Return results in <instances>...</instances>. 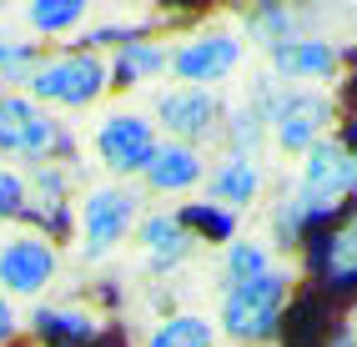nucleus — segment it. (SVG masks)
I'll return each mask as SVG.
<instances>
[{"instance_id":"f257e3e1","label":"nucleus","mask_w":357,"mask_h":347,"mask_svg":"<svg viewBox=\"0 0 357 347\" xmlns=\"http://www.w3.org/2000/svg\"><path fill=\"white\" fill-rule=\"evenodd\" d=\"M282 302H287V277H277V272H261V277H252V282H236V287H227L222 327L236 342H261L277 327Z\"/></svg>"},{"instance_id":"f03ea898","label":"nucleus","mask_w":357,"mask_h":347,"mask_svg":"<svg viewBox=\"0 0 357 347\" xmlns=\"http://www.w3.org/2000/svg\"><path fill=\"white\" fill-rule=\"evenodd\" d=\"M106 86V65L96 56H61L51 65H40L31 76V91L40 101H61V106H86L96 101Z\"/></svg>"},{"instance_id":"7ed1b4c3","label":"nucleus","mask_w":357,"mask_h":347,"mask_svg":"<svg viewBox=\"0 0 357 347\" xmlns=\"http://www.w3.org/2000/svg\"><path fill=\"white\" fill-rule=\"evenodd\" d=\"M357 176V161L347 156L342 141H312L307 146V167H302V196H307V212H322L332 206V196H342Z\"/></svg>"},{"instance_id":"20e7f679","label":"nucleus","mask_w":357,"mask_h":347,"mask_svg":"<svg viewBox=\"0 0 357 347\" xmlns=\"http://www.w3.org/2000/svg\"><path fill=\"white\" fill-rule=\"evenodd\" d=\"M96 146L111 171H146V161L156 156V131L141 116H111L96 136Z\"/></svg>"},{"instance_id":"39448f33","label":"nucleus","mask_w":357,"mask_h":347,"mask_svg":"<svg viewBox=\"0 0 357 347\" xmlns=\"http://www.w3.org/2000/svg\"><path fill=\"white\" fill-rule=\"evenodd\" d=\"M242 61V40H231V36H202V40H186L181 51L172 56V71L186 81V86H211V81H222L231 76V65Z\"/></svg>"},{"instance_id":"423d86ee","label":"nucleus","mask_w":357,"mask_h":347,"mask_svg":"<svg viewBox=\"0 0 357 347\" xmlns=\"http://www.w3.org/2000/svg\"><path fill=\"white\" fill-rule=\"evenodd\" d=\"M156 116H161V126L172 131V136H192V141H202V136L217 131L222 106L202 86H176V91H166V96H161Z\"/></svg>"},{"instance_id":"0eeeda50","label":"nucleus","mask_w":357,"mask_h":347,"mask_svg":"<svg viewBox=\"0 0 357 347\" xmlns=\"http://www.w3.org/2000/svg\"><path fill=\"white\" fill-rule=\"evenodd\" d=\"M327 96H317V91H292V96H282L277 111H272V121H277V141L287 146V151H307L317 141V131L327 126Z\"/></svg>"},{"instance_id":"6e6552de","label":"nucleus","mask_w":357,"mask_h":347,"mask_svg":"<svg viewBox=\"0 0 357 347\" xmlns=\"http://www.w3.org/2000/svg\"><path fill=\"white\" fill-rule=\"evenodd\" d=\"M136 217V196L111 187V192H96L86 201V252L91 257H101V252H111L116 242L126 237V226Z\"/></svg>"},{"instance_id":"1a4fd4ad","label":"nucleus","mask_w":357,"mask_h":347,"mask_svg":"<svg viewBox=\"0 0 357 347\" xmlns=\"http://www.w3.org/2000/svg\"><path fill=\"white\" fill-rule=\"evenodd\" d=\"M51 272H56V252L36 242V237H15L0 247V282H6L10 292H40L45 282H51Z\"/></svg>"},{"instance_id":"9d476101","label":"nucleus","mask_w":357,"mask_h":347,"mask_svg":"<svg viewBox=\"0 0 357 347\" xmlns=\"http://www.w3.org/2000/svg\"><path fill=\"white\" fill-rule=\"evenodd\" d=\"M56 141V126L40 106L6 96L0 101V151H45Z\"/></svg>"},{"instance_id":"9b49d317","label":"nucleus","mask_w":357,"mask_h":347,"mask_svg":"<svg viewBox=\"0 0 357 347\" xmlns=\"http://www.w3.org/2000/svg\"><path fill=\"white\" fill-rule=\"evenodd\" d=\"M272 65L282 76H327L332 65H337V51H332L327 40H277Z\"/></svg>"},{"instance_id":"f8f14e48","label":"nucleus","mask_w":357,"mask_h":347,"mask_svg":"<svg viewBox=\"0 0 357 347\" xmlns=\"http://www.w3.org/2000/svg\"><path fill=\"white\" fill-rule=\"evenodd\" d=\"M146 181L156 192H181L192 181H202V161L192 146H156V156L146 161Z\"/></svg>"},{"instance_id":"ddd939ff","label":"nucleus","mask_w":357,"mask_h":347,"mask_svg":"<svg viewBox=\"0 0 357 347\" xmlns=\"http://www.w3.org/2000/svg\"><path fill=\"white\" fill-rule=\"evenodd\" d=\"M141 242L151 252V267H172V262H181L186 252H192V237H186L181 217H151L141 226Z\"/></svg>"},{"instance_id":"4468645a","label":"nucleus","mask_w":357,"mask_h":347,"mask_svg":"<svg viewBox=\"0 0 357 347\" xmlns=\"http://www.w3.org/2000/svg\"><path fill=\"white\" fill-rule=\"evenodd\" d=\"M161 65H172V56H166L156 40H126L121 56H116V86H136V81L156 76Z\"/></svg>"},{"instance_id":"2eb2a0df","label":"nucleus","mask_w":357,"mask_h":347,"mask_svg":"<svg viewBox=\"0 0 357 347\" xmlns=\"http://www.w3.org/2000/svg\"><path fill=\"white\" fill-rule=\"evenodd\" d=\"M257 187H261V176H257V167H252L247 156H231L227 167L211 176V196H217L222 206H242V201H252Z\"/></svg>"},{"instance_id":"dca6fc26","label":"nucleus","mask_w":357,"mask_h":347,"mask_svg":"<svg viewBox=\"0 0 357 347\" xmlns=\"http://www.w3.org/2000/svg\"><path fill=\"white\" fill-rule=\"evenodd\" d=\"M146 347H211V322L197 312H181V317H166L161 327L151 332Z\"/></svg>"},{"instance_id":"f3484780","label":"nucleus","mask_w":357,"mask_h":347,"mask_svg":"<svg viewBox=\"0 0 357 347\" xmlns=\"http://www.w3.org/2000/svg\"><path fill=\"white\" fill-rule=\"evenodd\" d=\"M36 332L51 337V342H86L96 332V322L81 317V312H36Z\"/></svg>"},{"instance_id":"a211bd4d","label":"nucleus","mask_w":357,"mask_h":347,"mask_svg":"<svg viewBox=\"0 0 357 347\" xmlns=\"http://www.w3.org/2000/svg\"><path fill=\"white\" fill-rule=\"evenodd\" d=\"M322 267H327L332 282H347V277L357 272V231L327 237V247H322Z\"/></svg>"},{"instance_id":"6ab92c4d","label":"nucleus","mask_w":357,"mask_h":347,"mask_svg":"<svg viewBox=\"0 0 357 347\" xmlns=\"http://www.w3.org/2000/svg\"><path fill=\"white\" fill-rule=\"evenodd\" d=\"M261 272H267V252L252 247V242H231V252H227V287L252 282V277H261Z\"/></svg>"},{"instance_id":"aec40b11","label":"nucleus","mask_w":357,"mask_h":347,"mask_svg":"<svg viewBox=\"0 0 357 347\" xmlns=\"http://www.w3.org/2000/svg\"><path fill=\"white\" fill-rule=\"evenodd\" d=\"M76 20H81L76 0H61V6H31V26L36 31H70Z\"/></svg>"},{"instance_id":"412c9836","label":"nucleus","mask_w":357,"mask_h":347,"mask_svg":"<svg viewBox=\"0 0 357 347\" xmlns=\"http://www.w3.org/2000/svg\"><path fill=\"white\" fill-rule=\"evenodd\" d=\"M20 212H26V181L0 167V217H20Z\"/></svg>"},{"instance_id":"4be33fe9","label":"nucleus","mask_w":357,"mask_h":347,"mask_svg":"<svg viewBox=\"0 0 357 347\" xmlns=\"http://www.w3.org/2000/svg\"><path fill=\"white\" fill-rule=\"evenodd\" d=\"M181 222H197V226H206L211 237H231V217H227V212H217V206H197V212H186Z\"/></svg>"},{"instance_id":"5701e85b","label":"nucleus","mask_w":357,"mask_h":347,"mask_svg":"<svg viewBox=\"0 0 357 347\" xmlns=\"http://www.w3.org/2000/svg\"><path fill=\"white\" fill-rule=\"evenodd\" d=\"M15 332V317H10V302H6V292H0V342H6Z\"/></svg>"},{"instance_id":"b1692460","label":"nucleus","mask_w":357,"mask_h":347,"mask_svg":"<svg viewBox=\"0 0 357 347\" xmlns=\"http://www.w3.org/2000/svg\"><path fill=\"white\" fill-rule=\"evenodd\" d=\"M31 56V45H0V65H10V61H26Z\"/></svg>"}]
</instances>
